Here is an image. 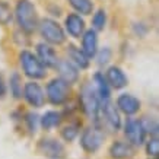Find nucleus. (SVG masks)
Wrapping results in <instances>:
<instances>
[{
  "instance_id": "f257e3e1",
  "label": "nucleus",
  "mask_w": 159,
  "mask_h": 159,
  "mask_svg": "<svg viewBox=\"0 0 159 159\" xmlns=\"http://www.w3.org/2000/svg\"><path fill=\"white\" fill-rule=\"evenodd\" d=\"M16 19L25 32H32L37 28V13L32 3L28 0H20L16 6Z\"/></svg>"
},
{
  "instance_id": "f03ea898",
  "label": "nucleus",
  "mask_w": 159,
  "mask_h": 159,
  "mask_svg": "<svg viewBox=\"0 0 159 159\" xmlns=\"http://www.w3.org/2000/svg\"><path fill=\"white\" fill-rule=\"evenodd\" d=\"M20 63L26 76L34 77V79H39V77L45 76V69H44L43 63L35 57L32 53L29 51H22L20 54Z\"/></svg>"
},
{
  "instance_id": "7ed1b4c3",
  "label": "nucleus",
  "mask_w": 159,
  "mask_h": 159,
  "mask_svg": "<svg viewBox=\"0 0 159 159\" xmlns=\"http://www.w3.org/2000/svg\"><path fill=\"white\" fill-rule=\"evenodd\" d=\"M47 92H48L50 101L53 102L54 105H60L63 102H66L69 97V85L63 79H54L48 83Z\"/></svg>"
},
{
  "instance_id": "20e7f679",
  "label": "nucleus",
  "mask_w": 159,
  "mask_h": 159,
  "mask_svg": "<svg viewBox=\"0 0 159 159\" xmlns=\"http://www.w3.org/2000/svg\"><path fill=\"white\" fill-rule=\"evenodd\" d=\"M80 104H82L83 111L89 117H97L99 111V99L95 95V92L91 86H85L80 92Z\"/></svg>"
},
{
  "instance_id": "39448f33",
  "label": "nucleus",
  "mask_w": 159,
  "mask_h": 159,
  "mask_svg": "<svg viewBox=\"0 0 159 159\" xmlns=\"http://www.w3.org/2000/svg\"><path fill=\"white\" fill-rule=\"evenodd\" d=\"M41 34L48 43L51 44H61L64 41V32L54 20L44 19L41 24Z\"/></svg>"
},
{
  "instance_id": "423d86ee",
  "label": "nucleus",
  "mask_w": 159,
  "mask_h": 159,
  "mask_svg": "<svg viewBox=\"0 0 159 159\" xmlns=\"http://www.w3.org/2000/svg\"><path fill=\"white\" fill-rule=\"evenodd\" d=\"M146 130L143 127V123L137 120H129L125 124V136L131 145L140 146L145 142Z\"/></svg>"
},
{
  "instance_id": "0eeeda50",
  "label": "nucleus",
  "mask_w": 159,
  "mask_h": 159,
  "mask_svg": "<svg viewBox=\"0 0 159 159\" xmlns=\"http://www.w3.org/2000/svg\"><path fill=\"white\" fill-rule=\"evenodd\" d=\"M38 150L43 155H45L47 158L51 159H61L64 156V148L61 146V143L51 139L41 140L38 145Z\"/></svg>"
},
{
  "instance_id": "6e6552de",
  "label": "nucleus",
  "mask_w": 159,
  "mask_h": 159,
  "mask_svg": "<svg viewBox=\"0 0 159 159\" xmlns=\"http://www.w3.org/2000/svg\"><path fill=\"white\" fill-rule=\"evenodd\" d=\"M104 134L98 129H88L82 136V148L86 152H95L101 146Z\"/></svg>"
},
{
  "instance_id": "1a4fd4ad",
  "label": "nucleus",
  "mask_w": 159,
  "mask_h": 159,
  "mask_svg": "<svg viewBox=\"0 0 159 159\" xmlns=\"http://www.w3.org/2000/svg\"><path fill=\"white\" fill-rule=\"evenodd\" d=\"M25 98L26 101L34 107H43L44 104V93L41 88L37 83L31 82L25 85Z\"/></svg>"
},
{
  "instance_id": "9d476101",
  "label": "nucleus",
  "mask_w": 159,
  "mask_h": 159,
  "mask_svg": "<svg viewBox=\"0 0 159 159\" xmlns=\"http://www.w3.org/2000/svg\"><path fill=\"white\" fill-rule=\"evenodd\" d=\"M117 104L120 107V110L123 111L124 114H127V116H131V114L137 112V111H139V107H140L139 99L134 97H131V95H127V93L121 95V97L118 98Z\"/></svg>"
},
{
  "instance_id": "9b49d317",
  "label": "nucleus",
  "mask_w": 159,
  "mask_h": 159,
  "mask_svg": "<svg viewBox=\"0 0 159 159\" xmlns=\"http://www.w3.org/2000/svg\"><path fill=\"white\" fill-rule=\"evenodd\" d=\"M38 54L41 61L45 64V66H50V67H54L57 66V56L54 53V50L50 47V45H45V44H39L38 45Z\"/></svg>"
},
{
  "instance_id": "f8f14e48",
  "label": "nucleus",
  "mask_w": 159,
  "mask_h": 159,
  "mask_svg": "<svg viewBox=\"0 0 159 159\" xmlns=\"http://www.w3.org/2000/svg\"><path fill=\"white\" fill-rule=\"evenodd\" d=\"M83 54L86 57H93L97 54V34L92 29L83 35Z\"/></svg>"
},
{
  "instance_id": "ddd939ff",
  "label": "nucleus",
  "mask_w": 159,
  "mask_h": 159,
  "mask_svg": "<svg viewBox=\"0 0 159 159\" xmlns=\"http://www.w3.org/2000/svg\"><path fill=\"white\" fill-rule=\"evenodd\" d=\"M107 77L116 89H121V88H124L127 85V77L118 67H111L107 73Z\"/></svg>"
},
{
  "instance_id": "4468645a",
  "label": "nucleus",
  "mask_w": 159,
  "mask_h": 159,
  "mask_svg": "<svg viewBox=\"0 0 159 159\" xmlns=\"http://www.w3.org/2000/svg\"><path fill=\"white\" fill-rule=\"evenodd\" d=\"M110 153L114 159H124L127 156H131L133 153V149L129 143H124V142H116L114 145L110 148Z\"/></svg>"
},
{
  "instance_id": "2eb2a0df",
  "label": "nucleus",
  "mask_w": 159,
  "mask_h": 159,
  "mask_svg": "<svg viewBox=\"0 0 159 159\" xmlns=\"http://www.w3.org/2000/svg\"><path fill=\"white\" fill-rule=\"evenodd\" d=\"M83 20L80 19V16L77 15H70L67 19H66V28H67L69 34L73 37H80L83 31Z\"/></svg>"
},
{
  "instance_id": "dca6fc26",
  "label": "nucleus",
  "mask_w": 159,
  "mask_h": 159,
  "mask_svg": "<svg viewBox=\"0 0 159 159\" xmlns=\"http://www.w3.org/2000/svg\"><path fill=\"white\" fill-rule=\"evenodd\" d=\"M104 116H105V120L110 124L111 129L112 130H118V127H120V117L117 114L116 108L111 105L108 101L104 102Z\"/></svg>"
},
{
  "instance_id": "f3484780",
  "label": "nucleus",
  "mask_w": 159,
  "mask_h": 159,
  "mask_svg": "<svg viewBox=\"0 0 159 159\" xmlns=\"http://www.w3.org/2000/svg\"><path fill=\"white\" fill-rule=\"evenodd\" d=\"M57 66H58V69H60V73H61V77H63V80H64V82L72 83V82H75V80L77 79L76 69L73 67L69 61L57 63Z\"/></svg>"
},
{
  "instance_id": "a211bd4d",
  "label": "nucleus",
  "mask_w": 159,
  "mask_h": 159,
  "mask_svg": "<svg viewBox=\"0 0 159 159\" xmlns=\"http://www.w3.org/2000/svg\"><path fill=\"white\" fill-rule=\"evenodd\" d=\"M95 82H97V92H98V99L101 102H107L108 98H110V89H108V85H107L105 79L101 73H97L95 75Z\"/></svg>"
},
{
  "instance_id": "6ab92c4d",
  "label": "nucleus",
  "mask_w": 159,
  "mask_h": 159,
  "mask_svg": "<svg viewBox=\"0 0 159 159\" xmlns=\"http://www.w3.org/2000/svg\"><path fill=\"white\" fill-rule=\"evenodd\" d=\"M69 56L72 57V60H75V63H76L79 67H88V64H89V60H88V57L83 54V51H79L77 48H75V47H70V50H69Z\"/></svg>"
},
{
  "instance_id": "aec40b11",
  "label": "nucleus",
  "mask_w": 159,
  "mask_h": 159,
  "mask_svg": "<svg viewBox=\"0 0 159 159\" xmlns=\"http://www.w3.org/2000/svg\"><path fill=\"white\" fill-rule=\"evenodd\" d=\"M41 124H43L44 129L56 127V125L60 124V114H58V112H54V111H50V112H47V114L41 118Z\"/></svg>"
},
{
  "instance_id": "412c9836",
  "label": "nucleus",
  "mask_w": 159,
  "mask_h": 159,
  "mask_svg": "<svg viewBox=\"0 0 159 159\" xmlns=\"http://www.w3.org/2000/svg\"><path fill=\"white\" fill-rule=\"evenodd\" d=\"M70 3L77 12H80L83 15H89L92 12L91 0H70Z\"/></svg>"
},
{
  "instance_id": "4be33fe9",
  "label": "nucleus",
  "mask_w": 159,
  "mask_h": 159,
  "mask_svg": "<svg viewBox=\"0 0 159 159\" xmlns=\"http://www.w3.org/2000/svg\"><path fill=\"white\" fill-rule=\"evenodd\" d=\"M12 18V13H10V7L6 5L5 2H0V24L6 25Z\"/></svg>"
},
{
  "instance_id": "5701e85b",
  "label": "nucleus",
  "mask_w": 159,
  "mask_h": 159,
  "mask_svg": "<svg viewBox=\"0 0 159 159\" xmlns=\"http://www.w3.org/2000/svg\"><path fill=\"white\" fill-rule=\"evenodd\" d=\"M146 150H148V153L152 155V156H158V153H159V143H158L156 136H153V139H150L149 142H148V145H146Z\"/></svg>"
},
{
  "instance_id": "b1692460",
  "label": "nucleus",
  "mask_w": 159,
  "mask_h": 159,
  "mask_svg": "<svg viewBox=\"0 0 159 159\" xmlns=\"http://www.w3.org/2000/svg\"><path fill=\"white\" fill-rule=\"evenodd\" d=\"M104 25H105V13H104V10H98L93 16V26L95 29H102Z\"/></svg>"
},
{
  "instance_id": "393cba45",
  "label": "nucleus",
  "mask_w": 159,
  "mask_h": 159,
  "mask_svg": "<svg viewBox=\"0 0 159 159\" xmlns=\"http://www.w3.org/2000/svg\"><path fill=\"white\" fill-rule=\"evenodd\" d=\"M77 125H67L64 130H63V137L67 140V142H70V140H73L75 137H76V134H77Z\"/></svg>"
},
{
  "instance_id": "a878e982",
  "label": "nucleus",
  "mask_w": 159,
  "mask_h": 159,
  "mask_svg": "<svg viewBox=\"0 0 159 159\" xmlns=\"http://www.w3.org/2000/svg\"><path fill=\"white\" fill-rule=\"evenodd\" d=\"M108 56H110V51H108V50H107L105 51V56H104V53H101V57H99V63H107L108 61V60H107V58H108Z\"/></svg>"
},
{
  "instance_id": "bb28decb",
  "label": "nucleus",
  "mask_w": 159,
  "mask_h": 159,
  "mask_svg": "<svg viewBox=\"0 0 159 159\" xmlns=\"http://www.w3.org/2000/svg\"><path fill=\"white\" fill-rule=\"evenodd\" d=\"M5 93V83H3V80H2V77H0V97Z\"/></svg>"
},
{
  "instance_id": "cd10ccee",
  "label": "nucleus",
  "mask_w": 159,
  "mask_h": 159,
  "mask_svg": "<svg viewBox=\"0 0 159 159\" xmlns=\"http://www.w3.org/2000/svg\"><path fill=\"white\" fill-rule=\"evenodd\" d=\"M155 159H156V158H155Z\"/></svg>"
}]
</instances>
